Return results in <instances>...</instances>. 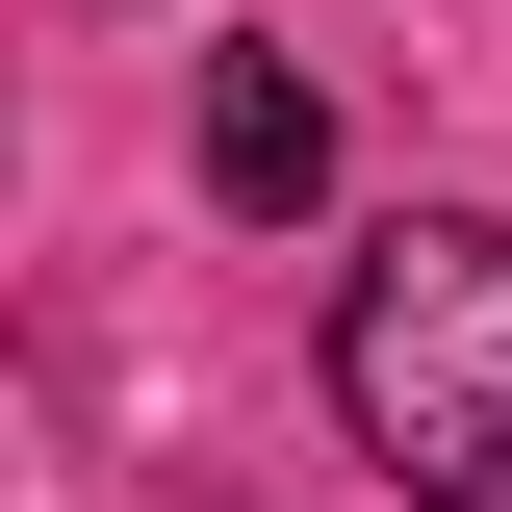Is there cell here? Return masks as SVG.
<instances>
[{
  "label": "cell",
  "mask_w": 512,
  "mask_h": 512,
  "mask_svg": "<svg viewBox=\"0 0 512 512\" xmlns=\"http://www.w3.org/2000/svg\"><path fill=\"white\" fill-rule=\"evenodd\" d=\"M308 180H333V103L282 52H205V205H308Z\"/></svg>",
  "instance_id": "cell-2"
},
{
  "label": "cell",
  "mask_w": 512,
  "mask_h": 512,
  "mask_svg": "<svg viewBox=\"0 0 512 512\" xmlns=\"http://www.w3.org/2000/svg\"><path fill=\"white\" fill-rule=\"evenodd\" d=\"M333 410L410 512H512V231L487 205H410L333 282Z\"/></svg>",
  "instance_id": "cell-1"
}]
</instances>
